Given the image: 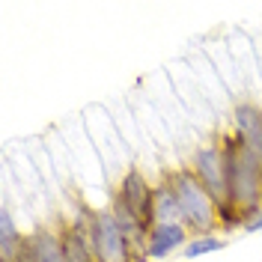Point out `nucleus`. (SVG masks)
Here are the masks:
<instances>
[{
	"mask_svg": "<svg viewBox=\"0 0 262 262\" xmlns=\"http://www.w3.org/2000/svg\"><path fill=\"white\" fill-rule=\"evenodd\" d=\"M27 253L33 262H66L60 232L51 227H39L33 235H27Z\"/></svg>",
	"mask_w": 262,
	"mask_h": 262,
	"instance_id": "nucleus-8",
	"label": "nucleus"
},
{
	"mask_svg": "<svg viewBox=\"0 0 262 262\" xmlns=\"http://www.w3.org/2000/svg\"><path fill=\"white\" fill-rule=\"evenodd\" d=\"M256 229H262V212L256 214V217H253L250 224H247V227H245V232H256Z\"/></svg>",
	"mask_w": 262,
	"mask_h": 262,
	"instance_id": "nucleus-11",
	"label": "nucleus"
},
{
	"mask_svg": "<svg viewBox=\"0 0 262 262\" xmlns=\"http://www.w3.org/2000/svg\"><path fill=\"white\" fill-rule=\"evenodd\" d=\"M191 170H194V176L200 179V185L209 191V196L217 203L224 227H238L235 224V214H232V206H229L227 164H224V149H221V143H209V146L196 149L194 161H191Z\"/></svg>",
	"mask_w": 262,
	"mask_h": 262,
	"instance_id": "nucleus-3",
	"label": "nucleus"
},
{
	"mask_svg": "<svg viewBox=\"0 0 262 262\" xmlns=\"http://www.w3.org/2000/svg\"><path fill=\"white\" fill-rule=\"evenodd\" d=\"M221 149L227 164L229 206L235 214V224L245 229L262 212V161L238 140L235 131L221 140Z\"/></svg>",
	"mask_w": 262,
	"mask_h": 262,
	"instance_id": "nucleus-1",
	"label": "nucleus"
},
{
	"mask_svg": "<svg viewBox=\"0 0 262 262\" xmlns=\"http://www.w3.org/2000/svg\"><path fill=\"white\" fill-rule=\"evenodd\" d=\"M232 125L238 140L262 161V107L253 101H238L232 111Z\"/></svg>",
	"mask_w": 262,
	"mask_h": 262,
	"instance_id": "nucleus-6",
	"label": "nucleus"
},
{
	"mask_svg": "<svg viewBox=\"0 0 262 262\" xmlns=\"http://www.w3.org/2000/svg\"><path fill=\"white\" fill-rule=\"evenodd\" d=\"M96 253L98 262H137L125 232L116 224V214L111 209L96 212Z\"/></svg>",
	"mask_w": 262,
	"mask_h": 262,
	"instance_id": "nucleus-4",
	"label": "nucleus"
},
{
	"mask_svg": "<svg viewBox=\"0 0 262 262\" xmlns=\"http://www.w3.org/2000/svg\"><path fill=\"white\" fill-rule=\"evenodd\" d=\"M116 196L128 206V212L143 224L146 229L155 227V209H152V200H155V188L146 182V176L137 170V167H131L128 173L122 176L119 182V188H116Z\"/></svg>",
	"mask_w": 262,
	"mask_h": 262,
	"instance_id": "nucleus-5",
	"label": "nucleus"
},
{
	"mask_svg": "<svg viewBox=\"0 0 262 262\" xmlns=\"http://www.w3.org/2000/svg\"><path fill=\"white\" fill-rule=\"evenodd\" d=\"M227 242L224 238H217V235H191V242L185 245V259H196V256H203V253H214V250H224Z\"/></svg>",
	"mask_w": 262,
	"mask_h": 262,
	"instance_id": "nucleus-10",
	"label": "nucleus"
},
{
	"mask_svg": "<svg viewBox=\"0 0 262 262\" xmlns=\"http://www.w3.org/2000/svg\"><path fill=\"white\" fill-rule=\"evenodd\" d=\"M152 209H155V224H182L179 200H176V194H173V188H170L167 179H161V185H155Z\"/></svg>",
	"mask_w": 262,
	"mask_h": 262,
	"instance_id": "nucleus-9",
	"label": "nucleus"
},
{
	"mask_svg": "<svg viewBox=\"0 0 262 262\" xmlns=\"http://www.w3.org/2000/svg\"><path fill=\"white\" fill-rule=\"evenodd\" d=\"M191 232L185 224H155L149 229V245H146V259H164L170 256L176 247H185L191 238Z\"/></svg>",
	"mask_w": 262,
	"mask_h": 262,
	"instance_id": "nucleus-7",
	"label": "nucleus"
},
{
	"mask_svg": "<svg viewBox=\"0 0 262 262\" xmlns=\"http://www.w3.org/2000/svg\"><path fill=\"white\" fill-rule=\"evenodd\" d=\"M164 179L170 182L173 194L179 200L182 224L188 227L191 235H212L217 227H224L217 203H214L212 196H209V191L200 185V179L194 176L191 167L170 170V173H164Z\"/></svg>",
	"mask_w": 262,
	"mask_h": 262,
	"instance_id": "nucleus-2",
	"label": "nucleus"
}]
</instances>
